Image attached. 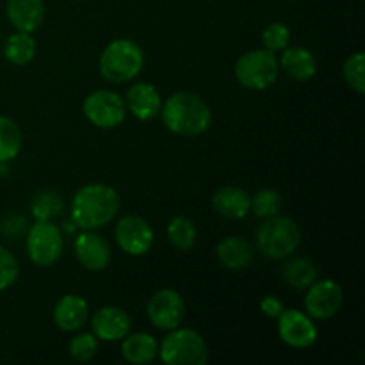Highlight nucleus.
<instances>
[{"instance_id":"f257e3e1","label":"nucleus","mask_w":365,"mask_h":365,"mask_svg":"<svg viewBox=\"0 0 365 365\" xmlns=\"http://www.w3.org/2000/svg\"><path fill=\"white\" fill-rule=\"evenodd\" d=\"M121 198L107 184H86L73 195L70 203V220L78 230H98L116 220Z\"/></svg>"},{"instance_id":"f03ea898","label":"nucleus","mask_w":365,"mask_h":365,"mask_svg":"<svg viewBox=\"0 0 365 365\" xmlns=\"http://www.w3.org/2000/svg\"><path fill=\"white\" fill-rule=\"evenodd\" d=\"M164 127L180 138H198L205 134L212 123L209 103L192 91H177L170 95L160 107Z\"/></svg>"},{"instance_id":"7ed1b4c3","label":"nucleus","mask_w":365,"mask_h":365,"mask_svg":"<svg viewBox=\"0 0 365 365\" xmlns=\"http://www.w3.org/2000/svg\"><path fill=\"white\" fill-rule=\"evenodd\" d=\"M100 75L113 84L134 81L145 68V52L135 41L120 38L103 48L98 61Z\"/></svg>"},{"instance_id":"20e7f679","label":"nucleus","mask_w":365,"mask_h":365,"mask_svg":"<svg viewBox=\"0 0 365 365\" xmlns=\"http://www.w3.org/2000/svg\"><path fill=\"white\" fill-rule=\"evenodd\" d=\"M257 250L271 260L291 257L302 245V228L292 217L277 214L264 220L255 234Z\"/></svg>"},{"instance_id":"39448f33","label":"nucleus","mask_w":365,"mask_h":365,"mask_svg":"<svg viewBox=\"0 0 365 365\" xmlns=\"http://www.w3.org/2000/svg\"><path fill=\"white\" fill-rule=\"evenodd\" d=\"M160 362L166 365H205L209 346L202 334L192 328H173L159 344Z\"/></svg>"},{"instance_id":"423d86ee","label":"nucleus","mask_w":365,"mask_h":365,"mask_svg":"<svg viewBox=\"0 0 365 365\" xmlns=\"http://www.w3.org/2000/svg\"><path fill=\"white\" fill-rule=\"evenodd\" d=\"M235 81L246 89L264 91L278 81L280 63L277 53L266 48H257L245 52L234 66Z\"/></svg>"},{"instance_id":"0eeeda50","label":"nucleus","mask_w":365,"mask_h":365,"mask_svg":"<svg viewBox=\"0 0 365 365\" xmlns=\"http://www.w3.org/2000/svg\"><path fill=\"white\" fill-rule=\"evenodd\" d=\"M25 250L36 266H53L64 252L63 230L53 221H34L25 234Z\"/></svg>"},{"instance_id":"6e6552de","label":"nucleus","mask_w":365,"mask_h":365,"mask_svg":"<svg viewBox=\"0 0 365 365\" xmlns=\"http://www.w3.org/2000/svg\"><path fill=\"white\" fill-rule=\"evenodd\" d=\"M82 113L93 127L110 130L125 121L127 106L120 93L110 89H95L82 102Z\"/></svg>"},{"instance_id":"1a4fd4ad","label":"nucleus","mask_w":365,"mask_h":365,"mask_svg":"<svg viewBox=\"0 0 365 365\" xmlns=\"http://www.w3.org/2000/svg\"><path fill=\"white\" fill-rule=\"evenodd\" d=\"M305 291L307 294L303 298V307L314 321L331 319L344 303V291L331 278H324V280L317 278Z\"/></svg>"},{"instance_id":"9d476101","label":"nucleus","mask_w":365,"mask_h":365,"mask_svg":"<svg viewBox=\"0 0 365 365\" xmlns=\"http://www.w3.org/2000/svg\"><path fill=\"white\" fill-rule=\"evenodd\" d=\"M114 239L121 252L132 257H143L152 250L155 232L145 217L127 214L118 220L116 227H114Z\"/></svg>"},{"instance_id":"9b49d317","label":"nucleus","mask_w":365,"mask_h":365,"mask_svg":"<svg viewBox=\"0 0 365 365\" xmlns=\"http://www.w3.org/2000/svg\"><path fill=\"white\" fill-rule=\"evenodd\" d=\"M146 316L155 328L170 331L178 328L185 317V302L175 289L164 287L153 292L146 303Z\"/></svg>"},{"instance_id":"f8f14e48","label":"nucleus","mask_w":365,"mask_h":365,"mask_svg":"<svg viewBox=\"0 0 365 365\" xmlns=\"http://www.w3.org/2000/svg\"><path fill=\"white\" fill-rule=\"evenodd\" d=\"M277 321L278 335L289 348L309 349L317 342L319 330L312 317L303 310L285 309Z\"/></svg>"},{"instance_id":"ddd939ff","label":"nucleus","mask_w":365,"mask_h":365,"mask_svg":"<svg viewBox=\"0 0 365 365\" xmlns=\"http://www.w3.org/2000/svg\"><path fill=\"white\" fill-rule=\"evenodd\" d=\"M73 252L78 264L93 273L106 269L113 259L109 241L96 230H82L75 235Z\"/></svg>"},{"instance_id":"4468645a","label":"nucleus","mask_w":365,"mask_h":365,"mask_svg":"<svg viewBox=\"0 0 365 365\" xmlns=\"http://www.w3.org/2000/svg\"><path fill=\"white\" fill-rule=\"evenodd\" d=\"M91 331L98 341L103 342H120L127 337L132 330V317L127 310L116 305L100 307L91 317Z\"/></svg>"},{"instance_id":"2eb2a0df","label":"nucleus","mask_w":365,"mask_h":365,"mask_svg":"<svg viewBox=\"0 0 365 365\" xmlns=\"http://www.w3.org/2000/svg\"><path fill=\"white\" fill-rule=\"evenodd\" d=\"M125 106L127 113L138 118L139 121H152L160 114L163 107V96L159 89L150 82H135L128 88L125 95Z\"/></svg>"},{"instance_id":"dca6fc26","label":"nucleus","mask_w":365,"mask_h":365,"mask_svg":"<svg viewBox=\"0 0 365 365\" xmlns=\"http://www.w3.org/2000/svg\"><path fill=\"white\" fill-rule=\"evenodd\" d=\"M53 324L64 334H75L82 330L89 321V305L77 294H64L57 299L52 310Z\"/></svg>"},{"instance_id":"f3484780","label":"nucleus","mask_w":365,"mask_h":365,"mask_svg":"<svg viewBox=\"0 0 365 365\" xmlns=\"http://www.w3.org/2000/svg\"><path fill=\"white\" fill-rule=\"evenodd\" d=\"M212 207L221 217L241 221L252 212V196L239 185H223L214 192Z\"/></svg>"},{"instance_id":"a211bd4d","label":"nucleus","mask_w":365,"mask_h":365,"mask_svg":"<svg viewBox=\"0 0 365 365\" xmlns=\"http://www.w3.org/2000/svg\"><path fill=\"white\" fill-rule=\"evenodd\" d=\"M280 70L294 82H309L317 73V59L305 46H287L278 59Z\"/></svg>"},{"instance_id":"6ab92c4d","label":"nucleus","mask_w":365,"mask_h":365,"mask_svg":"<svg viewBox=\"0 0 365 365\" xmlns=\"http://www.w3.org/2000/svg\"><path fill=\"white\" fill-rule=\"evenodd\" d=\"M6 14L16 31L32 34L45 20V4L43 0H7Z\"/></svg>"},{"instance_id":"aec40b11","label":"nucleus","mask_w":365,"mask_h":365,"mask_svg":"<svg viewBox=\"0 0 365 365\" xmlns=\"http://www.w3.org/2000/svg\"><path fill=\"white\" fill-rule=\"evenodd\" d=\"M217 262L230 271H242L253 262V248L246 239L239 235H228L216 246Z\"/></svg>"},{"instance_id":"412c9836","label":"nucleus","mask_w":365,"mask_h":365,"mask_svg":"<svg viewBox=\"0 0 365 365\" xmlns=\"http://www.w3.org/2000/svg\"><path fill=\"white\" fill-rule=\"evenodd\" d=\"M280 277L289 287L305 291L319 278V267L307 257H287L280 266Z\"/></svg>"},{"instance_id":"4be33fe9","label":"nucleus","mask_w":365,"mask_h":365,"mask_svg":"<svg viewBox=\"0 0 365 365\" xmlns=\"http://www.w3.org/2000/svg\"><path fill=\"white\" fill-rule=\"evenodd\" d=\"M159 355V342L146 331H134L121 339V356L132 365L153 362Z\"/></svg>"},{"instance_id":"5701e85b","label":"nucleus","mask_w":365,"mask_h":365,"mask_svg":"<svg viewBox=\"0 0 365 365\" xmlns=\"http://www.w3.org/2000/svg\"><path fill=\"white\" fill-rule=\"evenodd\" d=\"M36 50H38V43L32 38L31 32L16 31L6 39L4 56L14 66H25V64L32 63V59L36 57Z\"/></svg>"},{"instance_id":"b1692460","label":"nucleus","mask_w":365,"mask_h":365,"mask_svg":"<svg viewBox=\"0 0 365 365\" xmlns=\"http://www.w3.org/2000/svg\"><path fill=\"white\" fill-rule=\"evenodd\" d=\"M166 235L170 245L178 252H189L195 248L196 239H198V230L191 217L187 216H175L168 223Z\"/></svg>"},{"instance_id":"393cba45","label":"nucleus","mask_w":365,"mask_h":365,"mask_svg":"<svg viewBox=\"0 0 365 365\" xmlns=\"http://www.w3.org/2000/svg\"><path fill=\"white\" fill-rule=\"evenodd\" d=\"M21 145H24V135L20 125L13 118L0 114V163L7 164L16 159L18 153L21 152Z\"/></svg>"},{"instance_id":"a878e982","label":"nucleus","mask_w":365,"mask_h":365,"mask_svg":"<svg viewBox=\"0 0 365 365\" xmlns=\"http://www.w3.org/2000/svg\"><path fill=\"white\" fill-rule=\"evenodd\" d=\"M63 209L64 200L56 189H43L31 200V214L34 221H53Z\"/></svg>"},{"instance_id":"bb28decb","label":"nucleus","mask_w":365,"mask_h":365,"mask_svg":"<svg viewBox=\"0 0 365 365\" xmlns=\"http://www.w3.org/2000/svg\"><path fill=\"white\" fill-rule=\"evenodd\" d=\"M282 205H284V200L277 189L264 187L252 196V212L260 220H267V217L280 214Z\"/></svg>"},{"instance_id":"cd10ccee","label":"nucleus","mask_w":365,"mask_h":365,"mask_svg":"<svg viewBox=\"0 0 365 365\" xmlns=\"http://www.w3.org/2000/svg\"><path fill=\"white\" fill-rule=\"evenodd\" d=\"M68 353L75 362H89L98 353V339L93 335V331H75L68 344Z\"/></svg>"},{"instance_id":"c85d7f7f","label":"nucleus","mask_w":365,"mask_h":365,"mask_svg":"<svg viewBox=\"0 0 365 365\" xmlns=\"http://www.w3.org/2000/svg\"><path fill=\"white\" fill-rule=\"evenodd\" d=\"M342 77H344L346 84L362 95L365 91V53L356 52L349 56L342 64Z\"/></svg>"},{"instance_id":"c756f323","label":"nucleus","mask_w":365,"mask_h":365,"mask_svg":"<svg viewBox=\"0 0 365 365\" xmlns=\"http://www.w3.org/2000/svg\"><path fill=\"white\" fill-rule=\"evenodd\" d=\"M260 41H262V46L266 50L273 53H280L291 43V29L282 24V21H273L262 31Z\"/></svg>"},{"instance_id":"7c9ffc66","label":"nucleus","mask_w":365,"mask_h":365,"mask_svg":"<svg viewBox=\"0 0 365 365\" xmlns=\"http://www.w3.org/2000/svg\"><path fill=\"white\" fill-rule=\"evenodd\" d=\"M20 277V262L13 252L0 246V291L13 287Z\"/></svg>"},{"instance_id":"2f4dec72","label":"nucleus","mask_w":365,"mask_h":365,"mask_svg":"<svg viewBox=\"0 0 365 365\" xmlns=\"http://www.w3.org/2000/svg\"><path fill=\"white\" fill-rule=\"evenodd\" d=\"M284 310H285L284 303H282V299L277 298V296L269 294V296H264V298L260 299V312H262L266 317H269V319H278Z\"/></svg>"}]
</instances>
